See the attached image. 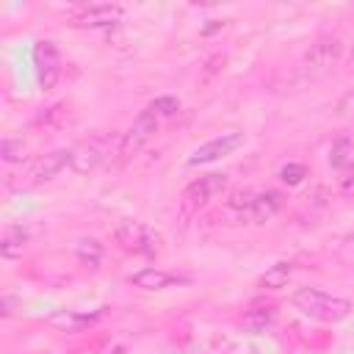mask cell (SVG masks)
<instances>
[{"instance_id":"cell-1","label":"cell","mask_w":354,"mask_h":354,"mask_svg":"<svg viewBox=\"0 0 354 354\" xmlns=\"http://www.w3.org/2000/svg\"><path fill=\"white\" fill-rule=\"evenodd\" d=\"M282 207V194L279 191H257V188H246V191H235L232 199L224 207V218L230 224H263L268 221L277 210Z\"/></svg>"},{"instance_id":"cell-2","label":"cell","mask_w":354,"mask_h":354,"mask_svg":"<svg viewBox=\"0 0 354 354\" xmlns=\"http://www.w3.org/2000/svg\"><path fill=\"white\" fill-rule=\"evenodd\" d=\"M290 304L301 315H307L313 321H324V324H337V321L348 318V313H351V301L348 299L324 293L318 288H299L290 296Z\"/></svg>"},{"instance_id":"cell-3","label":"cell","mask_w":354,"mask_h":354,"mask_svg":"<svg viewBox=\"0 0 354 354\" xmlns=\"http://www.w3.org/2000/svg\"><path fill=\"white\" fill-rule=\"evenodd\" d=\"M113 241L122 252L127 254H144V257H152L160 252V235L144 224V221H119L116 230H113Z\"/></svg>"},{"instance_id":"cell-4","label":"cell","mask_w":354,"mask_h":354,"mask_svg":"<svg viewBox=\"0 0 354 354\" xmlns=\"http://www.w3.org/2000/svg\"><path fill=\"white\" fill-rule=\"evenodd\" d=\"M33 66H36L39 86L44 91H50L58 83V77H61V55H58V47L50 39L36 41V47H33Z\"/></svg>"},{"instance_id":"cell-5","label":"cell","mask_w":354,"mask_h":354,"mask_svg":"<svg viewBox=\"0 0 354 354\" xmlns=\"http://www.w3.org/2000/svg\"><path fill=\"white\" fill-rule=\"evenodd\" d=\"M224 188H227V177H224V174H218V171H213V174H205V177L194 180V183L183 191V210H185V213L199 210V207H202V205H207L213 196H218Z\"/></svg>"},{"instance_id":"cell-6","label":"cell","mask_w":354,"mask_h":354,"mask_svg":"<svg viewBox=\"0 0 354 354\" xmlns=\"http://www.w3.org/2000/svg\"><path fill=\"white\" fill-rule=\"evenodd\" d=\"M124 17V8L116 6V3H91V6H83L77 8L69 22L75 28H111L116 25L119 19Z\"/></svg>"},{"instance_id":"cell-7","label":"cell","mask_w":354,"mask_h":354,"mask_svg":"<svg viewBox=\"0 0 354 354\" xmlns=\"http://www.w3.org/2000/svg\"><path fill=\"white\" fill-rule=\"evenodd\" d=\"M340 53H343L340 39H318V41L307 50V55H304V61H301L304 75H310V77L324 75L326 69H332V66L337 64Z\"/></svg>"},{"instance_id":"cell-8","label":"cell","mask_w":354,"mask_h":354,"mask_svg":"<svg viewBox=\"0 0 354 354\" xmlns=\"http://www.w3.org/2000/svg\"><path fill=\"white\" fill-rule=\"evenodd\" d=\"M241 144H243V133H235V130H230V133H221V136H216V138H210V141L199 144V147L191 152V158H188V166L213 163V160H218V158H224V155L235 152Z\"/></svg>"},{"instance_id":"cell-9","label":"cell","mask_w":354,"mask_h":354,"mask_svg":"<svg viewBox=\"0 0 354 354\" xmlns=\"http://www.w3.org/2000/svg\"><path fill=\"white\" fill-rule=\"evenodd\" d=\"M66 163H69V149L47 152V155H41L39 160L30 163V169L25 171V183H22V185H25V188H33V185H39V183L55 177Z\"/></svg>"},{"instance_id":"cell-10","label":"cell","mask_w":354,"mask_h":354,"mask_svg":"<svg viewBox=\"0 0 354 354\" xmlns=\"http://www.w3.org/2000/svg\"><path fill=\"white\" fill-rule=\"evenodd\" d=\"M158 122L160 119H155L152 113H147V111H141L138 113V119L127 127V133L122 136V152L124 155H133V152H138L152 136H155V130H158Z\"/></svg>"},{"instance_id":"cell-11","label":"cell","mask_w":354,"mask_h":354,"mask_svg":"<svg viewBox=\"0 0 354 354\" xmlns=\"http://www.w3.org/2000/svg\"><path fill=\"white\" fill-rule=\"evenodd\" d=\"M130 282H133L136 288H144V290H163V288H171V285H183V282H188V279H183V277H177V274H169V271H160V268L147 266V268H141V271L130 274Z\"/></svg>"},{"instance_id":"cell-12","label":"cell","mask_w":354,"mask_h":354,"mask_svg":"<svg viewBox=\"0 0 354 354\" xmlns=\"http://www.w3.org/2000/svg\"><path fill=\"white\" fill-rule=\"evenodd\" d=\"M100 160H102V149H100L94 141H83V144H77V147L69 149V166H72L77 174L91 171Z\"/></svg>"},{"instance_id":"cell-13","label":"cell","mask_w":354,"mask_h":354,"mask_svg":"<svg viewBox=\"0 0 354 354\" xmlns=\"http://www.w3.org/2000/svg\"><path fill=\"white\" fill-rule=\"evenodd\" d=\"M94 318H100V310L94 313H75V310H58L55 315H50V324L58 326V329H66V332H77L83 326H88Z\"/></svg>"},{"instance_id":"cell-14","label":"cell","mask_w":354,"mask_h":354,"mask_svg":"<svg viewBox=\"0 0 354 354\" xmlns=\"http://www.w3.org/2000/svg\"><path fill=\"white\" fill-rule=\"evenodd\" d=\"M274 315H277L274 304H260V307H252V310H249V313L241 318V326H243L246 332L257 335V332H266V329L271 326Z\"/></svg>"},{"instance_id":"cell-15","label":"cell","mask_w":354,"mask_h":354,"mask_svg":"<svg viewBox=\"0 0 354 354\" xmlns=\"http://www.w3.org/2000/svg\"><path fill=\"white\" fill-rule=\"evenodd\" d=\"M25 246H28V230L19 227V224L6 227L3 241H0V254L3 257H17V254H22Z\"/></svg>"},{"instance_id":"cell-16","label":"cell","mask_w":354,"mask_h":354,"mask_svg":"<svg viewBox=\"0 0 354 354\" xmlns=\"http://www.w3.org/2000/svg\"><path fill=\"white\" fill-rule=\"evenodd\" d=\"M290 274H293V263L279 260V263H274V266L260 277V288H266V290H279V288L288 285Z\"/></svg>"},{"instance_id":"cell-17","label":"cell","mask_w":354,"mask_h":354,"mask_svg":"<svg viewBox=\"0 0 354 354\" xmlns=\"http://www.w3.org/2000/svg\"><path fill=\"white\" fill-rule=\"evenodd\" d=\"M75 254H77V263H80V266H86V268H97L100 260H102V246H100L94 238H83V241L77 243Z\"/></svg>"},{"instance_id":"cell-18","label":"cell","mask_w":354,"mask_h":354,"mask_svg":"<svg viewBox=\"0 0 354 354\" xmlns=\"http://www.w3.org/2000/svg\"><path fill=\"white\" fill-rule=\"evenodd\" d=\"M144 111L152 113L155 119H166V116H174V113L180 111V100H177V97H158V100H152Z\"/></svg>"},{"instance_id":"cell-19","label":"cell","mask_w":354,"mask_h":354,"mask_svg":"<svg viewBox=\"0 0 354 354\" xmlns=\"http://www.w3.org/2000/svg\"><path fill=\"white\" fill-rule=\"evenodd\" d=\"M304 174H307V169H304L301 163H288V166L279 169V177H282V183H288V185H299V183L304 180Z\"/></svg>"},{"instance_id":"cell-20","label":"cell","mask_w":354,"mask_h":354,"mask_svg":"<svg viewBox=\"0 0 354 354\" xmlns=\"http://www.w3.org/2000/svg\"><path fill=\"white\" fill-rule=\"evenodd\" d=\"M22 158H25V147H22V141L6 138V141H3V160H6V163H17V160H22Z\"/></svg>"},{"instance_id":"cell-21","label":"cell","mask_w":354,"mask_h":354,"mask_svg":"<svg viewBox=\"0 0 354 354\" xmlns=\"http://www.w3.org/2000/svg\"><path fill=\"white\" fill-rule=\"evenodd\" d=\"M346 158H348V141L343 138V141H337V144L332 147L329 163H332V166H343V163H346Z\"/></svg>"},{"instance_id":"cell-22","label":"cell","mask_w":354,"mask_h":354,"mask_svg":"<svg viewBox=\"0 0 354 354\" xmlns=\"http://www.w3.org/2000/svg\"><path fill=\"white\" fill-rule=\"evenodd\" d=\"M224 61H227V55H224V53H216L213 58H207V61H205V75H207V77H210V75H216V72L224 66Z\"/></svg>"},{"instance_id":"cell-23","label":"cell","mask_w":354,"mask_h":354,"mask_svg":"<svg viewBox=\"0 0 354 354\" xmlns=\"http://www.w3.org/2000/svg\"><path fill=\"white\" fill-rule=\"evenodd\" d=\"M354 111V91H348L340 102H337V113H351Z\"/></svg>"}]
</instances>
